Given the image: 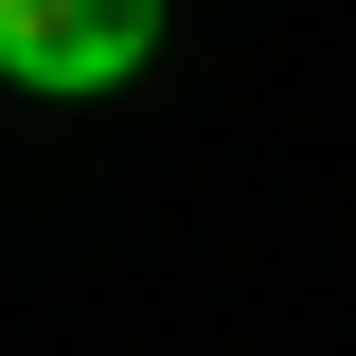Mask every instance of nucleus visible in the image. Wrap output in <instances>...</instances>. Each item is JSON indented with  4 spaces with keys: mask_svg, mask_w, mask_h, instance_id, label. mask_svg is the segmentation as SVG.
I'll return each mask as SVG.
<instances>
[{
    "mask_svg": "<svg viewBox=\"0 0 356 356\" xmlns=\"http://www.w3.org/2000/svg\"><path fill=\"white\" fill-rule=\"evenodd\" d=\"M143 54H161V0H0V72H18V89H54V107L125 89Z\"/></svg>",
    "mask_w": 356,
    "mask_h": 356,
    "instance_id": "obj_1",
    "label": "nucleus"
}]
</instances>
